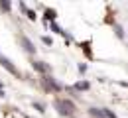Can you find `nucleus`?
I'll list each match as a JSON object with an SVG mask.
<instances>
[{
  "instance_id": "obj_1",
  "label": "nucleus",
  "mask_w": 128,
  "mask_h": 118,
  "mask_svg": "<svg viewBox=\"0 0 128 118\" xmlns=\"http://www.w3.org/2000/svg\"><path fill=\"white\" fill-rule=\"evenodd\" d=\"M55 108H57L59 114H63V116H71V114L75 112V104L71 101H67V99H57V101H55Z\"/></svg>"
},
{
  "instance_id": "obj_2",
  "label": "nucleus",
  "mask_w": 128,
  "mask_h": 118,
  "mask_svg": "<svg viewBox=\"0 0 128 118\" xmlns=\"http://www.w3.org/2000/svg\"><path fill=\"white\" fill-rule=\"evenodd\" d=\"M0 65H2V67L6 69L8 73H12V75H16V77H20V71H18V69L14 67V65H12V61H10L8 57H0Z\"/></svg>"
},
{
  "instance_id": "obj_3",
  "label": "nucleus",
  "mask_w": 128,
  "mask_h": 118,
  "mask_svg": "<svg viewBox=\"0 0 128 118\" xmlns=\"http://www.w3.org/2000/svg\"><path fill=\"white\" fill-rule=\"evenodd\" d=\"M44 85H46L48 91H61V85L57 83L53 77H46V79H44Z\"/></svg>"
},
{
  "instance_id": "obj_4",
  "label": "nucleus",
  "mask_w": 128,
  "mask_h": 118,
  "mask_svg": "<svg viewBox=\"0 0 128 118\" xmlns=\"http://www.w3.org/2000/svg\"><path fill=\"white\" fill-rule=\"evenodd\" d=\"M20 41H22V45H24V49L28 51V53H36V47H34V43L30 41V37L28 35H20Z\"/></svg>"
},
{
  "instance_id": "obj_5",
  "label": "nucleus",
  "mask_w": 128,
  "mask_h": 118,
  "mask_svg": "<svg viewBox=\"0 0 128 118\" xmlns=\"http://www.w3.org/2000/svg\"><path fill=\"white\" fill-rule=\"evenodd\" d=\"M32 67L38 71V73H49V65L48 63H44V61H34Z\"/></svg>"
},
{
  "instance_id": "obj_6",
  "label": "nucleus",
  "mask_w": 128,
  "mask_h": 118,
  "mask_svg": "<svg viewBox=\"0 0 128 118\" xmlns=\"http://www.w3.org/2000/svg\"><path fill=\"white\" fill-rule=\"evenodd\" d=\"M89 87H91V85H89V81H79V83H75V87H73V89H75V91H87Z\"/></svg>"
},
{
  "instance_id": "obj_7",
  "label": "nucleus",
  "mask_w": 128,
  "mask_h": 118,
  "mask_svg": "<svg viewBox=\"0 0 128 118\" xmlns=\"http://www.w3.org/2000/svg\"><path fill=\"white\" fill-rule=\"evenodd\" d=\"M55 18H57V12L51 10V8H48V10H46V20H48V22H53Z\"/></svg>"
},
{
  "instance_id": "obj_8",
  "label": "nucleus",
  "mask_w": 128,
  "mask_h": 118,
  "mask_svg": "<svg viewBox=\"0 0 128 118\" xmlns=\"http://www.w3.org/2000/svg\"><path fill=\"white\" fill-rule=\"evenodd\" d=\"M114 32H116V35H118L120 39H124V30H122L118 24H114Z\"/></svg>"
},
{
  "instance_id": "obj_9",
  "label": "nucleus",
  "mask_w": 128,
  "mask_h": 118,
  "mask_svg": "<svg viewBox=\"0 0 128 118\" xmlns=\"http://www.w3.org/2000/svg\"><path fill=\"white\" fill-rule=\"evenodd\" d=\"M10 6H12V4H10V2H6V0H2V2H0V10H2V12H8V10H10Z\"/></svg>"
},
{
  "instance_id": "obj_10",
  "label": "nucleus",
  "mask_w": 128,
  "mask_h": 118,
  "mask_svg": "<svg viewBox=\"0 0 128 118\" xmlns=\"http://www.w3.org/2000/svg\"><path fill=\"white\" fill-rule=\"evenodd\" d=\"M89 112H91L95 118H102V116H104V114H102V110H98V108H91Z\"/></svg>"
},
{
  "instance_id": "obj_11",
  "label": "nucleus",
  "mask_w": 128,
  "mask_h": 118,
  "mask_svg": "<svg viewBox=\"0 0 128 118\" xmlns=\"http://www.w3.org/2000/svg\"><path fill=\"white\" fill-rule=\"evenodd\" d=\"M89 45H91L89 41H85V43H81V47L85 49V53H87V57H93V53H91V49H89Z\"/></svg>"
},
{
  "instance_id": "obj_12",
  "label": "nucleus",
  "mask_w": 128,
  "mask_h": 118,
  "mask_svg": "<svg viewBox=\"0 0 128 118\" xmlns=\"http://www.w3.org/2000/svg\"><path fill=\"white\" fill-rule=\"evenodd\" d=\"M24 12H26V16L30 18V20H32V22H34V20H36V18H38V16H36V12H34V10H30V8H26V10H24Z\"/></svg>"
},
{
  "instance_id": "obj_13",
  "label": "nucleus",
  "mask_w": 128,
  "mask_h": 118,
  "mask_svg": "<svg viewBox=\"0 0 128 118\" xmlns=\"http://www.w3.org/2000/svg\"><path fill=\"white\" fill-rule=\"evenodd\" d=\"M34 106H36V110H38V112H46V106H44L42 102H34Z\"/></svg>"
},
{
  "instance_id": "obj_14",
  "label": "nucleus",
  "mask_w": 128,
  "mask_h": 118,
  "mask_svg": "<svg viewBox=\"0 0 128 118\" xmlns=\"http://www.w3.org/2000/svg\"><path fill=\"white\" fill-rule=\"evenodd\" d=\"M102 114H104L106 118H116V114H114V112H110V110H106V108H102Z\"/></svg>"
},
{
  "instance_id": "obj_15",
  "label": "nucleus",
  "mask_w": 128,
  "mask_h": 118,
  "mask_svg": "<svg viewBox=\"0 0 128 118\" xmlns=\"http://www.w3.org/2000/svg\"><path fill=\"white\" fill-rule=\"evenodd\" d=\"M42 41H44L46 45H51V43H53V39H51L49 35H44V37H42Z\"/></svg>"
},
{
  "instance_id": "obj_16",
  "label": "nucleus",
  "mask_w": 128,
  "mask_h": 118,
  "mask_svg": "<svg viewBox=\"0 0 128 118\" xmlns=\"http://www.w3.org/2000/svg\"><path fill=\"white\" fill-rule=\"evenodd\" d=\"M85 71H87V65H85V63H81V65H79V73H85Z\"/></svg>"
},
{
  "instance_id": "obj_17",
  "label": "nucleus",
  "mask_w": 128,
  "mask_h": 118,
  "mask_svg": "<svg viewBox=\"0 0 128 118\" xmlns=\"http://www.w3.org/2000/svg\"><path fill=\"white\" fill-rule=\"evenodd\" d=\"M0 99H4V91L2 89H0Z\"/></svg>"
},
{
  "instance_id": "obj_18",
  "label": "nucleus",
  "mask_w": 128,
  "mask_h": 118,
  "mask_svg": "<svg viewBox=\"0 0 128 118\" xmlns=\"http://www.w3.org/2000/svg\"><path fill=\"white\" fill-rule=\"evenodd\" d=\"M0 89H2V81H0Z\"/></svg>"
},
{
  "instance_id": "obj_19",
  "label": "nucleus",
  "mask_w": 128,
  "mask_h": 118,
  "mask_svg": "<svg viewBox=\"0 0 128 118\" xmlns=\"http://www.w3.org/2000/svg\"><path fill=\"white\" fill-rule=\"evenodd\" d=\"M0 57H2V55H0Z\"/></svg>"
}]
</instances>
